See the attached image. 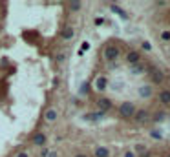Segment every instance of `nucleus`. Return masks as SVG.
I'll use <instances>...</instances> for the list:
<instances>
[{"label":"nucleus","instance_id":"0eeeda50","mask_svg":"<svg viewBox=\"0 0 170 157\" xmlns=\"http://www.w3.org/2000/svg\"><path fill=\"white\" fill-rule=\"evenodd\" d=\"M139 95L141 97H150L152 95V88L150 86H141L139 88Z\"/></svg>","mask_w":170,"mask_h":157},{"label":"nucleus","instance_id":"20e7f679","mask_svg":"<svg viewBox=\"0 0 170 157\" xmlns=\"http://www.w3.org/2000/svg\"><path fill=\"white\" fill-rule=\"evenodd\" d=\"M97 106H99L103 111H106V110H110V108H112V101H110V99H106V97H101L99 101H97Z\"/></svg>","mask_w":170,"mask_h":157},{"label":"nucleus","instance_id":"9d476101","mask_svg":"<svg viewBox=\"0 0 170 157\" xmlns=\"http://www.w3.org/2000/svg\"><path fill=\"white\" fill-rule=\"evenodd\" d=\"M159 99H161L163 104H168L170 102V92H168V89H163V92L159 93Z\"/></svg>","mask_w":170,"mask_h":157},{"label":"nucleus","instance_id":"f8f14e48","mask_svg":"<svg viewBox=\"0 0 170 157\" xmlns=\"http://www.w3.org/2000/svg\"><path fill=\"white\" fill-rule=\"evenodd\" d=\"M95 86H97L99 92H103V89L106 88V77H99V79H97V82H95Z\"/></svg>","mask_w":170,"mask_h":157},{"label":"nucleus","instance_id":"5701e85b","mask_svg":"<svg viewBox=\"0 0 170 157\" xmlns=\"http://www.w3.org/2000/svg\"><path fill=\"white\" fill-rule=\"evenodd\" d=\"M143 48L148 51V50H150V42H143Z\"/></svg>","mask_w":170,"mask_h":157},{"label":"nucleus","instance_id":"1a4fd4ad","mask_svg":"<svg viewBox=\"0 0 170 157\" xmlns=\"http://www.w3.org/2000/svg\"><path fill=\"white\" fill-rule=\"evenodd\" d=\"M108 155H110V152L104 146H99V148L95 150V157H108Z\"/></svg>","mask_w":170,"mask_h":157},{"label":"nucleus","instance_id":"7ed1b4c3","mask_svg":"<svg viewBox=\"0 0 170 157\" xmlns=\"http://www.w3.org/2000/svg\"><path fill=\"white\" fill-rule=\"evenodd\" d=\"M148 73H150V77H152V80L154 82H163V71H159L156 66H152V68H148Z\"/></svg>","mask_w":170,"mask_h":157},{"label":"nucleus","instance_id":"dca6fc26","mask_svg":"<svg viewBox=\"0 0 170 157\" xmlns=\"http://www.w3.org/2000/svg\"><path fill=\"white\" fill-rule=\"evenodd\" d=\"M112 11H113V13H117V15H121V17H123V18H126V13H125L123 9H119L117 6H112Z\"/></svg>","mask_w":170,"mask_h":157},{"label":"nucleus","instance_id":"4468645a","mask_svg":"<svg viewBox=\"0 0 170 157\" xmlns=\"http://www.w3.org/2000/svg\"><path fill=\"white\" fill-rule=\"evenodd\" d=\"M46 119L50 121V122L55 121V119H57V111H55V110H48V111H46Z\"/></svg>","mask_w":170,"mask_h":157},{"label":"nucleus","instance_id":"393cba45","mask_svg":"<svg viewBox=\"0 0 170 157\" xmlns=\"http://www.w3.org/2000/svg\"><path fill=\"white\" fill-rule=\"evenodd\" d=\"M46 157H57V152H50V153H48Z\"/></svg>","mask_w":170,"mask_h":157},{"label":"nucleus","instance_id":"aec40b11","mask_svg":"<svg viewBox=\"0 0 170 157\" xmlns=\"http://www.w3.org/2000/svg\"><path fill=\"white\" fill-rule=\"evenodd\" d=\"M86 92H88V84H82L81 86V93H86Z\"/></svg>","mask_w":170,"mask_h":157},{"label":"nucleus","instance_id":"a878e982","mask_svg":"<svg viewBox=\"0 0 170 157\" xmlns=\"http://www.w3.org/2000/svg\"><path fill=\"white\" fill-rule=\"evenodd\" d=\"M125 157H135V155H134V152H126V153H125Z\"/></svg>","mask_w":170,"mask_h":157},{"label":"nucleus","instance_id":"412c9836","mask_svg":"<svg viewBox=\"0 0 170 157\" xmlns=\"http://www.w3.org/2000/svg\"><path fill=\"white\" fill-rule=\"evenodd\" d=\"M88 48H90V44H88V42H84V44H82V50H81V53H82V51H86Z\"/></svg>","mask_w":170,"mask_h":157},{"label":"nucleus","instance_id":"f257e3e1","mask_svg":"<svg viewBox=\"0 0 170 157\" xmlns=\"http://www.w3.org/2000/svg\"><path fill=\"white\" fill-rule=\"evenodd\" d=\"M119 113L123 117H134L135 115V106L132 102H123L119 106Z\"/></svg>","mask_w":170,"mask_h":157},{"label":"nucleus","instance_id":"b1692460","mask_svg":"<svg viewBox=\"0 0 170 157\" xmlns=\"http://www.w3.org/2000/svg\"><path fill=\"white\" fill-rule=\"evenodd\" d=\"M17 157H29L26 152H20V153H17Z\"/></svg>","mask_w":170,"mask_h":157},{"label":"nucleus","instance_id":"6ab92c4d","mask_svg":"<svg viewBox=\"0 0 170 157\" xmlns=\"http://www.w3.org/2000/svg\"><path fill=\"white\" fill-rule=\"evenodd\" d=\"M163 40H170V31H163Z\"/></svg>","mask_w":170,"mask_h":157},{"label":"nucleus","instance_id":"f3484780","mask_svg":"<svg viewBox=\"0 0 170 157\" xmlns=\"http://www.w3.org/2000/svg\"><path fill=\"white\" fill-rule=\"evenodd\" d=\"M143 70H144V68H143L141 64H134V68H132V71H134V73H141Z\"/></svg>","mask_w":170,"mask_h":157},{"label":"nucleus","instance_id":"bb28decb","mask_svg":"<svg viewBox=\"0 0 170 157\" xmlns=\"http://www.w3.org/2000/svg\"><path fill=\"white\" fill-rule=\"evenodd\" d=\"M75 157H86V155H84V153H77Z\"/></svg>","mask_w":170,"mask_h":157},{"label":"nucleus","instance_id":"6e6552de","mask_svg":"<svg viewBox=\"0 0 170 157\" xmlns=\"http://www.w3.org/2000/svg\"><path fill=\"white\" fill-rule=\"evenodd\" d=\"M126 60H128L130 64H137V62H139V53H137V51H130L128 57H126Z\"/></svg>","mask_w":170,"mask_h":157},{"label":"nucleus","instance_id":"a211bd4d","mask_svg":"<svg viewBox=\"0 0 170 157\" xmlns=\"http://www.w3.org/2000/svg\"><path fill=\"white\" fill-rule=\"evenodd\" d=\"M152 137H154V139H161V131L154 130V131H152Z\"/></svg>","mask_w":170,"mask_h":157},{"label":"nucleus","instance_id":"2eb2a0df","mask_svg":"<svg viewBox=\"0 0 170 157\" xmlns=\"http://www.w3.org/2000/svg\"><path fill=\"white\" fill-rule=\"evenodd\" d=\"M70 9L71 11H79L81 9V2H79V0H71V2H70Z\"/></svg>","mask_w":170,"mask_h":157},{"label":"nucleus","instance_id":"9b49d317","mask_svg":"<svg viewBox=\"0 0 170 157\" xmlns=\"http://www.w3.org/2000/svg\"><path fill=\"white\" fill-rule=\"evenodd\" d=\"M33 143L39 144V146H42V144L46 143V135H44V133H37V135L33 137Z\"/></svg>","mask_w":170,"mask_h":157},{"label":"nucleus","instance_id":"39448f33","mask_svg":"<svg viewBox=\"0 0 170 157\" xmlns=\"http://www.w3.org/2000/svg\"><path fill=\"white\" fill-rule=\"evenodd\" d=\"M73 35H75V29L71 28V26H66V28L62 29V33H60V37H62L64 40H70V38H73Z\"/></svg>","mask_w":170,"mask_h":157},{"label":"nucleus","instance_id":"ddd939ff","mask_svg":"<svg viewBox=\"0 0 170 157\" xmlns=\"http://www.w3.org/2000/svg\"><path fill=\"white\" fill-rule=\"evenodd\" d=\"M101 117H103V111H101V113H86L84 121H99Z\"/></svg>","mask_w":170,"mask_h":157},{"label":"nucleus","instance_id":"4be33fe9","mask_svg":"<svg viewBox=\"0 0 170 157\" xmlns=\"http://www.w3.org/2000/svg\"><path fill=\"white\" fill-rule=\"evenodd\" d=\"M103 22H104V18H95V24H97V26H101Z\"/></svg>","mask_w":170,"mask_h":157},{"label":"nucleus","instance_id":"f03ea898","mask_svg":"<svg viewBox=\"0 0 170 157\" xmlns=\"http://www.w3.org/2000/svg\"><path fill=\"white\" fill-rule=\"evenodd\" d=\"M117 57H119V50H117L115 46H108V48L104 50V59H106V60L112 62V60H115Z\"/></svg>","mask_w":170,"mask_h":157},{"label":"nucleus","instance_id":"423d86ee","mask_svg":"<svg viewBox=\"0 0 170 157\" xmlns=\"http://www.w3.org/2000/svg\"><path fill=\"white\" fill-rule=\"evenodd\" d=\"M147 119H148V113H147L144 110H139V111H135V121H137V122H144Z\"/></svg>","mask_w":170,"mask_h":157}]
</instances>
